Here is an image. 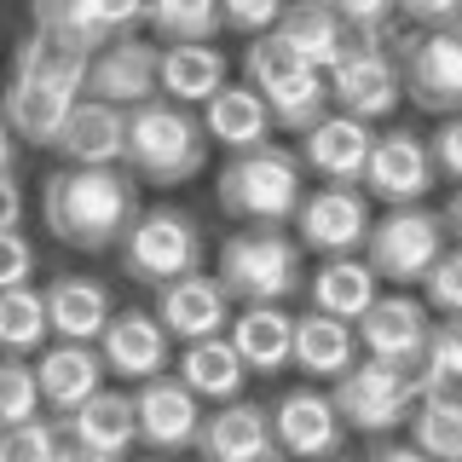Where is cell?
Listing matches in <instances>:
<instances>
[{
    "label": "cell",
    "mask_w": 462,
    "mask_h": 462,
    "mask_svg": "<svg viewBox=\"0 0 462 462\" xmlns=\"http://www.w3.org/2000/svg\"><path fill=\"white\" fill-rule=\"evenodd\" d=\"M41 220L64 249H122L127 226L139 220V185L122 168H52L41 185Z\"/></svg>",
    "instance_id": "obj_1"
},
{
    "label": "cell",
    "mask_w": 462,
    "mask_h": 462,
    "mask_svg": "<svg viewBox=\"0 0 462 462\" xmlns=\"http://www.w3.org/2000/svg\"><path fill=\"white\" fill-rule=\"evenodd\" d=\"M81 87H87V58L52 47L41 35H23L12 47V69H6V87H0V116H6L12 139L47 151L58 127H64V116L81 105Z\"/></svg>",
    "instance_id": "obj_2"
},
{
    "label": "cell",
    "mask_w": 462,
    "mask_h": 462,
    "mask_svg": "<svg viewBox=\"0 0 462 462\" xmlns=\"http://www.w3.org/2000/svg\"><path fill=\"white\" fill-rule=\"evenodd\" d=\"M214 283L231 307H283L289 295L307 289V254L283 231H231L214 254Z\"/></svg>",
    "instance_id": "obj_3"
},
{
    "label": "cell",
    "mask_w": 462,
    "mask_h": 462,
    "mask_svg": "<svg viewBox=\"0 0 462 462\" xmlns=\"http://www.w3.org/2000/svg\"><path fill=\"white\" fill-rule=\"evenodd\" d=\"M214 197L231 220H243L249 231H283L300 214V197H307V173H300L295 151L283 144H260L249 156H226L220 180H214Z\"/></svg>",
    "instance_id": "obj_4"
},
{
    "label": "cell",
    "mask_w": 462,
    "mask_h": 462,
    "mask_svg": "<svg viewBox=\"0 0 462 462\" xmlns=\"http://www.w3.org/2000/svg\"><path fill=\"white\" fill-rule=\"evenodd\" d=\"M202 162H208V139H202L197 110H180L168 98H151V105L127 110V151H122V173L144 185H185L197 180Z\"/></svg>",
    "instance_id": "obj_5"
},
{
    "label": "cell",
    "mask_w": 462,
    "mask_h": 462,
    "mask_svg": "<svg viewBox=\"0 0 462 462\" xmlns=\"http://www.w3.org/2000/svg\"><path fill=\"white\" fill-rule=\"evenodd\" d=\"M116 254H122V278H134L144 289H168V283L202 272L208 237H202V220L191 208L156 202V208H139V220L127 226V237H122Z\"/></svg>",
    "instance_id": "obj_6"
},
{
    "label": "cell",
    "mask_w": 462,
    "mask_h": 462,
    "mask_svg": "<svg viewBox=\"0 0 462 462\" xmlns=\"http://www.w3.org/2000/svg\"><path fill=\"white\" fill-rule=\"evenodd\" d=\"M243 87L260 93L272 127H283V134H300V139H307L312 127L329 116V87H324V76H318L312 64H300V58L289 52L278 35H260V41L243 47Z\"/></svg>",
    "instance_id": "obj_7"
},
{
    "label": "cell",
    "mask_w": 462,
    "mask_h": 462,
    "mask_svg": "<svg viewBox=\"0 0 462 462\" xmlns=\"http://www.w3.org/2000/svg\"><path fill=\"white\" fill-rule=\"evenodd\" d=\"M451 249L445 237V220L433 208H387L382 220H370V237H365V266L375 283H399V295L411 283H422L433 272V260Z\"/></svg>",
    "instance_id": "obj_8"
},
{
    "label": "cell",
    "mask_w": 462,
    "mask_h": 462,
    "mask_svg": "<svg viewBox=\"0 0 462 462\" xmlns=\"http://www.w3.org/2000/svg\"><path fill=\"white\" fill-rule=\"evenodd\" d=\"M393 64L404 81V98L428 116H462V23L433 29V35H404L393 41Z\"/></svg>",
    "instance_id": "obj_9"
},
{
    "label": "cell",
    "mask_w": 462,
    "mask_h": 462,
    "mask_svg": "<svg viewBox=\"0 0 462 462\" xmlns=\"http://www.w3.org/2000/svg\"><path fill=\"white\" fill-rule=\"evenodd\" d=\"M144 29V6H122V0H35L29 6V35L52 41V47L76 52L93 64L110 41L139 35Z\"/></svg>",
    "instance_id": "obj_10"
},
{
    "label": "cell",
    "mask_w": 462,
    "mask_h": 462,
    "mask_svg": "<svg viewBox=\"0 0 462 462\" xmlns=\"http://www.w3.org/2000/svg\"><path fill=\"white\" fill-rule=\"evenodd\" d=\"M324 393H329V404H336V416H341L346 433H370V439H382V433H393L399 422H411L416 375L358 358V365L346 370L336 387H324Z\"/></svg>",
    "instance_id": "obj_11"
},
{
    "label": "cell",
    "mask_w": 462,
    "mask_h": 462,
    "mask_svg": "<svg viewBox=\"0 0 462 462\" xmlns=\"http://www.w3.org/2000/svg\"><path fill=\"white\" fill-rule=\"evenodd\" d=\"M370 237V197L353 185H318L300 197L295 214V249L318 260H358Z\"/></svg>",
    "instance_id": "obj_12"
},
{
    "label": "cell",
    "mask_w": 462,
    "mask_h": 462,
    "mask_svg": "<svg viewBox=\"0 0 462 462\" xmlns=\"http://www.w3.org/2000/svg\"><path fill=\"white\" fill-rule=\"evenodd\" d=\"M428 329H433V312H428L416 295H382V300H375V307L353 324L358 358L416 375V370H422V353H428Z\"/></svg>",
    "instance_id": "obj_13"
},
{
    "label": "cell",
    "mask_w": 462,
    "mask_h": 462,
    "mask_svg": "<svg viewBox=\"0 0 462 462\" xmlns=\"http://www.w3.org/2000/svg\"><path fill=\"white\" fill-rule=\"evenodd\" d=\"M272 445L289 462H336L346 445V428L336 416L324 387H289V393L272 404Z\"/></svg>",
    "instance_id": "obj_14"
},
{
    "label": "cell",
    "mask_w": 462,
    "mask_h": 462,
    "mask_svg": "<svg viewBox=\"0 0 462 462\" xmlns=\"http://www.w3.org/2000/svg\"><path fill=\"white\" fill-rule=\"evenodd\" d=\"M439 185V173L428 162V144L411 134V127H393V134H375L370 168L358 180V191L375 197L382 208H422V197Z\"/></svg>",
    "instance_id": "obj_15"
},
{
    "label": "cell",
    "mask_w": 462,
    "mask_h": 462,
    "mask_svg": "<svg viewBox=\"0 0 462 462\" xmlns=\"http://www.w3.org/2000/svg\"><path fill=\"white\" fill-rule=\"evenodd\" d=\"M156 69H162V47L139 41V35H122L87 64L81 98H98V105H116V110H139L156 98Z\"/></svg>",
    "instance_id": "obj_16"
},
{
    "label": "cell",
    "mask_w": 462,
    "mask_h": 462,
    "mask_svg": "<svg viewBox=\"0 0 462 462\" xmlns=\"http://www.w3.org/2000/svg\"><path fill=\"white\" fill-rule=\"evenodd\" d=\"M324 87H329V110L353 116V122H365V127L387 122V116L399 110V98H404L393 52H353L346 64H336L324 76Z\"/></svg>",
    "instance_id": "obj_17"
},
{
    "label": "cell",
    "mask_w": 462,
    "mask_h": 462,
    "mask_svg": "<svg viewBox=\"0 0 462 462\" xmlns=\"http://www.w3.org/2000/svg\"><path fill=\"white\" fill-rule=\"evenodd\" d=\"M98 365L105 375H122V382H156V375L173 370V341L162 336V324H156L144 307H127L116 312L105 324V336H98Z\"/></svg>",
    "instance_id": "obj_18"
},
{
    "label": "cell",
    "mask_w": 462,
    "mask_h": 462,
    "mask_svg": "<svg viewBox=\"0 0 462 462\" xmlns=\"http://www.w3.org/2000/svg\"><path fill=\"white\" fill-rule=\"evenodd\" d=\"M134 422H139V439L151 445L156 457H173V451H197V428H202V404L185 393L180 375H156V382L134 387Z\"/></svg>",
    "instance_id": "obj_19"
},
{
    "label": "cell",
    "mask_w": 462,
    "mask_h": 462,
    "mask_svg": "<svg viewBox=\"0 0 462 462\" xmlns=\"http://www.w3.org/2000/svg\"><path fill=\"white\" fill-rule=\"evenodd\" d=\"M151 318L162 324V336H168V341L197 346V341L226 336V324H231V300L220 295V283H214L208 272H191V278H180V283L156 289Z\"/></svg>",
    "instance_id": "obj_20"
},
{
    "label": "cell",
    "mask_w": 462,
    "mask_h": 462,
    "mask_svg": "<svg viewBox=\"0 0 462 462\" xmlns=\"http://www.w3.org/2000/svg\"><path fill=\"white\" fill-rule=\"evenodd\" d=\"M370 151H375V134L365 122H353V116H336L329 110L324 122L312 127L307 139H300V173H318L324 185H353L358 191V180H365V168H370Z\"/></svg>",
    "instance_id": "obj_21"
},
{
    "label": "cell",
    "mask_w": 462,
    "mask_h": 462,
    "mask_svg": "<svg viewBox=\"0 0 462 462\" xmlns=\"http://www.w3.org/2000/svg\"><path fill=\"white\" fill-rule=\"evenodd\" d=\"M35 387H41V404H47L52 422L76 416L93 393H105V365H98V346H69V341L41 346Z\"/></svg>",
    "instance_id": "obj_22"
},
{
    "label": "cell",
    "mask_w": 462,
    "mask_h": 462,
    "mask_svg": "<svg viewBox=\"0 0 462 462\" xmlns=\"http://www.w3.org/2000/svg\"><path fill=\"white\" fill-rule=\"evenodd\" d=\"M41 300H47V336L69 341V346H98L105 324L116 318L110 289L98 278H87V272H64V278H52Z\"/></svg>",
    "instance_id": "obj_23"
},
{
    "label": "cell",
    "mask_w": 462,
    "mask_h": 462,
    "mask_svg": "<svg viewBox=\"0 0 462 462\" xmlns=\"http://www.w3.org/2000/svg\"><path fill=\"white\" fill-rule=\"evenodd\" d=\"M52 151L64 156V168H122V151H127V110L98 105V98H81V105L64 116Z\"/></svg>",
    "instance_id": "obj_24"
},
{
    "label": "cell",
    "mask_w": 462,
    "mask_h": 462,
    "mask_svg": "<svg viewBox=\"0 0 462 462\" xmlns=\"http://www.w3.org/2000/svg\"><path fill=\"white\" fill-rule=\"evenodd\" d=\"M197 451H202V462H254V457H266L272 451V411L254 404V399H231V404L202 411Z\"/></svg>",
    "instance_id": "obj_25"
},
{
    "label": "cell",
    "mask_w": 462,
    "mask_h": 462,
    "mask_svg": "<svg viewBox=\"0 0 462 462\" xmlns=\"http://www.w3.org/2000/svg\"><path fill=\"white\" fill-rule=\"evenodd\" d=\"M58 433H64V445H76V451H87V457L122 462L127 451H134V439H139L134 393H116V387H105V393H93L76 416H64Z\"/></svg>",
    "instance_id": "obj_26"
},
{
    "label": "cell",
    "mask_w": 462,
    "mask_h": 462,
    "mask_svg": "<svg viewBox=\"0 0 462 462\" xmlns=\"http://www.w3.org/2000/svg\"><path fill=\"white\" fill-rule=\"evenodd\" d=\"M272 35H278L283 47L300 58V64H312L318 76H329L336 64L353 58V41H346V29H341V18H336V6H329V0H300V6H283Z\"/></svg>",
    "instance_id": "obj_27"
},
{
    "label": "cell",
    "mask_w": 462,
    "mask_h": 462,
    "mask_svg": "<svg viewBox=\"0 0 462 462\" xmlns=\"http://www.w3.org/2000/svg\"><path fill=\"white\" fill-rule=\"evenodd\" d=\"M197 122H202V139L220 144L226 156H249L260 144H272V116L260 105V93H249L243 81H226L220 93L202 105Z\"/></svg>",
    "instance_id": "obj_28"
},
{
    "label": "cell",
    "mask_w": 462,
    "mask_h": 462,
    "mask_svg": "<svg viewBox=\"0 0 462 462\" xmlns=\"http://www.w3.org/2000/svg\"><path fill=\"white\" fill-rule=\"evenodd\" d=\"M289 365H295L300 375H312V382L336 387L341 375L358 365L353 324H336V318H324V312H300L295 318V346H289Z\"/></svg>",
    "instance_id": "obj_29"
},
{
    "label": "cell",
    "mask_w": 462,
    "mask_h": 462,
    "mask_svg": "<svg viewBox=\"0 0 462 462\" xmlns=\"http://www.w3.org/2000/svg\"><path fill=\"white\" fill-rule=\"evenodd\" d=\"M231 353L249 375H278L289 365V346H295V318L283 307H243L231 318Z\"/></svg>",
    "instance_id": "obj_30"
},
{
    "label": "cell",
    "mask_w": 462,
    "mask_h": 462,
    "mask_svg": "<svg viewBox=\"0 0 462 462\" xmlns=\"http://www.w3.org/2000/svg\"><path fill=\"white\" fill-rule=\"evenodd\" d=\"M226 81H231V69H226L220 47H168L162 69H156V98H168L180 110H202Z\"/></svg>",
    "instance_id": "obj_31"
},
{
    "label": "cell",
    "mask_w": 462,
    "mask_h": 462,
    "mask_svg": "<svg viewBox=\"0 0 462 462\" xmlns=\"http://www.w3.org/2000/svg\"><path fill=\"white\" fill-rule=\"evenodd\" d=\"M307 295H312V312L336 318V324H358L382 300V283L370 278L365 260H324L307 278Z\"/></svg>",
    "instance_id": "obj_32"
},
{
    "label": "cell",
    "mask_w": 462,
    "mask_h": 462,
    "mask_svg": "<svg viewBox=\"0 0 462 462\" xmlns=\"http://www.w3.org/2000/svg\"><path fill=\"white\" fill-rule=\"evenodd\" d=\"M173 375L185 382V393H191L197 404H202V399L231 404V399H243V382H249V370L237 365V353H231V341H226V336L185 346L180 365H173Z\"/></svg>",
    "instance_id": "obj_33"
},
{
    "label": "cell",
    "mask_w": 462,
    "mask_h": 462,
    "mask_svg": "<svg viewBox=\"0 0 462 462\" xmlns=\"http://www.w3.org/2000/svg\"><path fill=\"white\" fill-rule=\"evenodd\" d=\"M144 29L156 47H214L220 35V6L214 0H168V6H144Z\"/></svg>",
    "instance_id": "obj_34"
},
{
    "label": "cell",
    "mask_w": 462,
    "mask_h": 462,
    "mask_svg": "<svg viewBox=\"0 0 462 462\" xmlns=\"http://www.w3.org/2000/svg\"><path fill=\"white\" fill-rule=\"evenodd\" d=\"M47 346V300L35 283L23 289H0V358H23Z\"/></svg>",
    "instance_id": "obj_35"
},
{
    "label": "cell",
    "mask_w": 462,
    "mask_h": 462,
    "mask_svg": "<svg viewBox=\"0 0 462 462\" xmlns=\"http://www.w3.org/2000/svg\"><path fill=\"white\" fill-rule=\"evenodd\" d=\"M411 451L428 462H462V411H439V404H416L411 416Z\"/></svg>",
    "instance_id": "obj_36"
},
{
    "label": "cell",
    "mask_w": 462,
    "mask_h": 462,
    "mask_svg": "<svg viewBox=\"0 0 462 462\" xmlns=\"http://www.w3.org/2000/svg\"><path fill=\"white\" fill-rule=\"evenodd\" d=\"M41 416V387H35V365L23 358H0V428H18Z\"/></svg>",
    "instance_id": "obj_37"
},
{
    "label": "cell",
    "mask_w": 462,
    "mask_h": 462,
    "mask_svg": "<svg viewBox=\"0 0 462 462\" xmlns=\"http://www.w3.org/2000/svg\"><path fill=\"white\" fill-rule=\"evenodd\" d=\"M58 457H64V433H58V422H47V416L0 428V462H58Z\"/></svg>",
    "instance_id": "obj_38"
},
{
    "label": "cell",
    "mask_w": 462,
    "mask_h": 462,
    "mask_svg": "<svg viewBox=\"0 0 462 462\" xmlns=\"http://www.w3.org/2000/svg\"><path fill=\"white\" fill-rule=\"evenodd\" d=\"M422 307L439 318H462V249H445L422 278Z\"/></svg>",
    "instance_id": "obj_39"
},
{
    "label": "cell",
    "mask_w": 462,
    "mask_h": 462,
    "mask_svg": "<svg viewBox=\"0 0 462 462\" xmlns=\"http://www.w3.org/2000/svg\"><path fill=\"white\" fill-rule=\"evenodd\" d=\"M416 375H462V318H433L428 353Z\"/></svg>",
    "instance_id": "obj_40"
},
{
    "label": "cell",
    "mask_w": 462,
    "mask_h": 462,
    "mask_svg": "<svg viewBox=\"0 0 462 462\" xmlns=\"http://www.w3.org/2000/svg\"><path fill=\"white\" fill-rule=\"evenodd\" d=\"M278 0H226L220 6V29H237V35H249V41H260V35H272L278 29Z\"/></svg>",
    "instance_id": "obj_41"
},
{
    "label": "cell",
    "mask_w": 462,
    "mask_h": 462,
    "mask_svg": "<svg viewBox=\"0 0 462 462\" xmlns=\"http://www.w3.org/2000/svg\"><path fill=\"white\" fill-rule=\"evenodd\" d=\"M422 144H428L433 173H439V180H457V185H462V116H445V122L433 127Z\"/></svg>",
    "instance_id": "obj_42"
},
{
    "label": "cell",
    "mask_w": 462,
    "mask_h": 462,
    "mask_svg": "<svg viewBox=\"0 0 462 462\" xmlns=\"http://www.w3.org/2000/svg\"><path fill=\"white\" fill-rule=\"evenodd\" d=\"M35 278V243L23 231H0V289H23Z\"/></svg>",
    "instance_id": "obj_43"
},
{
    "label": "cell",
    "mask_w": 462,
    "mask_h": 462,
    "mask_svg": "<svg viewBox=\"0 0 462 462\" xmlns=\"http://www.w3.org/2000/svg\"><path fill=\"white\" fill-rule=\"evenodd\" d=\"M23 226V185L18 173H0V231H18Z\"/></svg>",
    "instance_id": "obj_44"
},
{
    "label": "cell",
    "mask_w": 462,
    "mask_h": 462,
    "mask_svg": "<svg viewBox=\"0 0 462 462\" xmlns=\"http://www.w3.org/2000/svg\"><path fill=\"white\" fill-rule=\"evenodd\" d=\"M365 462H428V457H422V451H411L404 439H375Z\"/></svg>",
    "instance_id": "obj_45"
},
{
    "label": "cell",
    "mask_w": 462,
    "mask_h": 462,
    "mask_svg": "<svg viewBox=\"0 0 462 462\" xmlns=\"http://www.w3.org/2000/svg\"><path fill=\"white\" fill-rule=\"evenodd\" d=\"M439 220H445V237H451V249H462V185L451 191V202L439 208Z\"/></svg>",
    "instance_id": "obj_46"
},
{
    "label": "cell",
    "mask_w": 462,
    "mask_h": 462,
    "mask_svg": "<svg viewBox=\"0 0 462 462\" xmlns=\"http://www.w3.org/2000/svg\"><path fill=\"white\" fill-rule=\"evenodd\" d=\"M12 162H18V139H12L6 116H0V173H12Z\"/></svg>",
    "instance_id": "obj_47"
},
{
    "label": "cell",
    "mask_w": 462,
    "mask_h": 462,
    "mask_svg": "<svg viewBox=\"0 0 462 462\" xmlns=\"http://www.w3.org/2000/svg\"><path fill=\"white\" fill-rule=\"evenodd\" d=\"M58 462H105V457H87V451H76V445H64V457Z\"/></svg>",
    "instance_id": "obj_48"
},
{
    "label": "cell",
    "mask_w": 462,
    "mask_h": 462,
    "mask_svg": "<svg viewBox=\"0 0 462 462\" xmlns=\"http://www.w3.org/2000/svg\"><path fill=\"white\" fill-rule=\"evenodd\" d=\"M254 462H289V457L278 451V445H272V451H266V457H254Z\"/></svg>",
    "instance_id": "obj_49"
},
{
    "label": "cell",
    "mask_w": 462,
    "mask_h": 462,
    "mask_svg": "<svg viewBox=\"0 0 462 462\" xmlns=\"http://www.w3.org/2000/svg\"><path fill=\"white\" fill-rule=\"evenodd\" d=\"M151 462H162V457H151Z\"/></svg>",
    "instance_id": "obj_50"
},
{
    "label": "cell",
    "mask_w": 462,
    "mask_h": 462,
    "mask_svg": "<svg viewBox=\"0 0 462 462\" xmlns=\"http://www.w3.org/2000/svg\"><path fill=\"white\" fill-rule=\"evenodd\" d=\"M336 462H346V457H336Z\"/></svg>",
    "instance_id": "obj_51"
}]
</instances>
